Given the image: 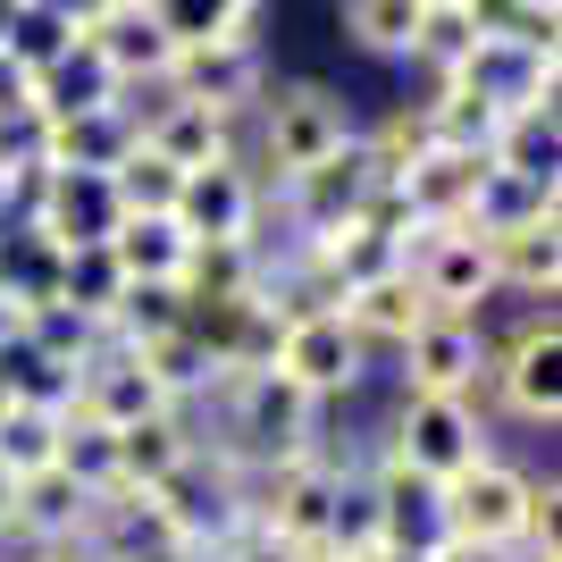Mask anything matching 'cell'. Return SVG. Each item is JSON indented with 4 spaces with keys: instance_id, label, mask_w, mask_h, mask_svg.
Here are the masks:
<instances>
[{
    "instance_id": "1",
    "label": "cell",
    "mask_w": 562,
    "mask_h": 562,
    "mask_svg": "<svg viewBox=\"0 0 562 562\" xmlns=\"http://www.w3.org/2000/svg\"><path fill=\"white\" fill-rule=\"evenodd\" d=\"M319 412H328V403H311L303 386H285L278 370L227 378V386H218V420H227L218 453L244 462V479H252V470H278V462H303V453H319Z\"/></svg>"
},
{
    "instance_id": "2",
    "label": "cell",
    "mask_w": 562,
    "mask_h": 562,
    "mask_svg": "<svg viewBox=\"0 0 562 562\" xmlns=\"http://www.w3.org/2000/svg\"><path fill=\"white\" fill-rule=\"evenodd\" d=\"M151 504H160V520L177 529V546H193V554H218L235 529H252V479L218 446H193L186 462L151 487Z\"/></svg>"
},
{
    "instance_id": "3",
    "label": "cell",
    "mask_w": 562,
    "mask_h": 562,
    "mask_svg": "<svg viewBox=\"0 0 562 562\" xmlns=\"http://www.w3.org/2000/svg\"><path fill=\"white\" fill-rule=\"evenodd\" d=\"M378 453L403 462L412 479H428V487H453L479 453H495V437H487V412L470 395H403Z\"/></svg>"
},
{
    "instance_id": "4",
    "label": "cell",
    "mask_w": 562,
    "mask_h": 562,
    "mask_svg": "<svg viewBox=\"0 0 562 562\" xmlns=\"http://www.w3.org/2000/svg\"><path fill=\"white\" fill-rule=\"evenodd\" d=\"M252 117H260V168H269L278 186H294L303 168L336 160V151L361 135L352 110L328 93V85H278V93L252 101ZM269 177H260V186H269Z\"/></svg>"
},
{
    "instance_id": "5",
    "label": "cell",
    "mask_w": 562,
    "mask_h": 562,
    "mask_svg": "<svg viewBox=\"0 0 562 562\" xmlns=\"http://www.w3.org/2000/svg\"><path fill=\"white\" fill-rule=\"evenodd\" d=\"M269 370L285 386H303L311 403H345L370 370V345L345 328V311L336 303H311V311H285V336H278V361Z\"/></svg>"
},
{
    "instance_id": "6",
    "label": "cell",
    "mask_w": 562,
    "mask_h": 562,
    "mask_svg": "<svg viewBox=\"0 0 562 562\" xmlns=\"http://www.w3.org/2000/svg\"><path fill=\"white\" fill-rule=\"evenodd\" d=\"M538 479L504 453H479L446 487V520H453V546H520L529 520H538Z\"/></svg>"
},
{
    "instance_id": "7",
    "label": "cell",
    "mask_w": 562,
    "mask_h": 562,
    "mask_svg": "<svg viewBox=\"0 0 562 562\" xmlns=\"http://www.w3.org/2000/svg\"><path fill=\"white\" fill-rule=\"evenodd\" d=\"M260 211H269V186L244 151L211 168H186V186L168 202V218L186 227V244H260Z\"/></svg>"
},
{
    "instance_id": "8",
    "label": "cell",
    "mask_w": 562,
    "mask_h": 562,
    "mask_svg": "<svg viewBox=\"0 0 562 562\" xmlns=\"http://www.w3.org/2000/svg\"><path fill=\"white\" fill-rule=\"evenodd\" d=\"M487 386L504 395V412L529 420V428L562 420V319H554V303L529 311L504 345H487Z\"/></svg>"
},
{
    "instance_id": "9",
    "label": "cell",
    "mask_w": 562,
    "mask_h": 562,
    "mask_svg": "<svg viewBox=\"0 0 562 562\" xmlns=\"http://www.w3.org/2000/svg\"><path fill=\"white\" fill-rule=\"evenodd\" d=\"M160 93H168V101H193V110H218V117L235 126V117H244L260 93H269V59H260V43H252V34L186 43L177 59H168Z\"/></svg>"
},
{
    "instance_id": "10",
    "label": "cell",
    "mask_w": 562,
    "mask_h": 562,
    "mask_svg": "<svg viewBox=\"0 0 562 562\" xmlns=\"http://www.w3.org/2000/svg\"><path fill=\"white\" fill-rule=\"evenodd\" d=\"M453 76L504 117L513 110H554V43L520 34V25H479V43H470V59Z\"/></svg>"
},
{
    "instance_id": "11",
    "label": "cell",
    "mask_w": 562,
    "mask_h": 562,
    "mask_svg": "<svg viewBox=\"0 0 562 562\" xmlns=\"http://www.w3.org/2000/svg\"><path fill=\"white\" fill-rule=\"evenodd\" d=\"M395 378H403V395H470L479 403V386H487V328L462 319V311H428L395 345Z\"/></svg>"
},
{
    "instance_id": "12",
    "label": "cell",
    "mask_w": 562,
    "mask_h": 562,
    "mask_svg": "<svg viewBox=\"0 0 562 562\" xmlns=\"http://www.w3.org/2000/svg\"><path fill=\"white\" fill-rule=\"evenodd\" d=\"M403 269H412V285H420L428 311H462V319H479V303L495 294L487 235H470V227H420V235H412V252H403Z\"/></svg>"
},
{
    "instance_id": "13",
    "label": "cell",
    "mask_w": 562,
    "mask_h": 562,
    "mask_svg": "<svg viewBox=\"0 0 562 562\" xmlns=\"http://www.w3.org/2000/svg\"><path fill=\"white\" fill-rule=\"evenodd\" d=\"M370 504H378V546H386V554H403V562H437V554L453 546L446 487L412 479V470L386 462V453L370 462Z\"/></svg>"
},
{
    "instance_id": "14",
    "label": "cell",
    "mask_w": 562,
    "mask_h": 562,
    "mask_svg": "<svg viewBox=\"0 0 562 562\" xmlns=\"http://www.w3.org/2000/svg\"><path fill=\"white\" fill-rule=\"evenodd\" d=\"M278 193H285V218H294V244H319V235L352 227V218L370 211L378 168H370V151H361V135H352L336 160L303 168V177H294V186H278Z\"/></svg>"
},
{
    "instance_id": "15",
    "label": "cell",
    "mask_w": 562,
    "mask_h": 562,
    "mask_svg": "<svg viewBox=\"0 0 562 562\" xmlns=\"http://www.w3.org/2000/svg\"><path fill=\"white\" fill-rule=\"evenodd\" d=\"M117 218H126V211H117L110 177H85V168H43V193H34L25 227H43L59 252H76V244H110Z\"/></svg>"
},
{
    "instance_id": "16",
    "label": "cell",
    "mask_w": 562,
    "mask_h": 562,
    "mask_svg": "<svg viewBox=\"0 0 562 562\" xmlns=\"http://www.w3.org/2000/svg\"><path fill=\"white\" fill-rule=\"evenodd\" d=\"M135 143H143L135 93H126V101H101V110H76V117H43V168H85V177H110Z\"/></svg>"
},
{
    "instance_id": "17",
    "label": "cell",
    "mask_w": 562,
    "mask_h": 562,
    "mask_svg": "<svg viewBox=\"0 0 562 562\" xmlns=\"http://www.w3.org/2000/svg\"><path fill=\"white\" fill-rule=\"evenodd\" d=\"M479 168H487V151H446V143H428L386 193L412 211V227H462L470 193H479Z\"/></svg>"
},
{
    "instance_id": "18",
    "label": "cell",
    "mask_w": 562,
    "mask_h": 562,
    "mask_svg": "<svg viewBox=\"0 0 562 562\" xmlns=\"http://www.w3.org/2000/svg\"><path fill=\"white\" fill-rule=\"evenodd\" d=\"M76 412L101 420V428H135V420H151V412H177V403L151 386V370H143L126 345H101L93 361H85V378H76Z\"/></svg>"
},
{
    "instance_id": "19",
    "label": "cell",
    "mask_w": 562,
    "mask_h": 562,
    "mask_svg": "<svg viewBox=\"0 0 562 562\" xmlns=\"http://www.w3.org/2000/svg\"><path fill=\"white\" fill-rule=\"evenodd\" d=\"M9 538H25V546H85L93 538V495L76 487L68 470H34V479H18Z\"/></svg>"
},
{
    "instance_id": "20",
    "label": "cell",
    "mask_w": 562,
    "mask_h": 562,
    "mask_svg": "<svg viewBox=\"0 0 562 562\" xmlns=\"http://www.w3.org/2000/svg\"><path fill=\"white\" fill-rule=\"evenodd\" d=\"M85 43L101 50V68L117 76V93H135V85H151V93H160L168 59H177V43L151 25V9H143V0H117V9L93 25V34H85Z\"/></svg>"
},
{
    "instance_id": "21",
    "label": "cell",
    "mask_w": 562,
    "mask_h": 562,
    "mask_svg": "<svg viewBox=\"0 0 562 562\" xmlns=\"http://www.w3.org/2000/svg\"><path fill=\"white\" fill-rule=\"evenodd\" d=\"M487 260H495V294L554 303V285H562V227H554V211H546V218H520V227H504V235H487Z\"/></svg>"
},
{
    "instance_id": "22",
    "label": "cell",
    "mask_w": 562,
    "mask_h": 562,
    "mask_svg": "<svg viewBox=\"0 0 562 562\" xmlns=\"http://www.w3.org/2000/svg\"><path fill=\"white\" fill-rule=\"evenodd\" d=\"M135 117H143V143H151L168 168H211V160H227V151H235V126L218 110H193V101H168L160 93L151 110L135 101Z\"/></svg>"
},
{
    "instance_id": "23",
    "label": "cell",
    "mask_w": 562,
    "mask_h": 562,
    "mask_svg": "<svg viewBox=\"0 0 562 562\" xmlns=\"http://www.w3.org/2000/svg\"><path fill=\"white\" fill-rule=\"evenodd\" d=\"M110 260L126 269V285H186L193 244H186V227L168 211H126L110 227Z\"/></svg>"
},
{
    "instance_id": "24",
    "label": "cell",
    "mask_w": 562,
    "mask_h": 562,
    "mask_svg": "<svg viewBox=\"0 0 562 562\" xmlns=\"http://www.w3.org/2000/svg\"><path fill=\"white\" fill-rule=\"evenodd\" d=\"M336 311H345V328L361 336V345H370V352H395L403 336H412V328H420V319H428L420 285H412V269H386V278L352 285V294H345V303H336Z\"/></svg>"
},
{
    "instance_id": "25",
    "label": "cell",
    "mask_w": 562,
    "mask_h": 562,
    "mask_svg": "<svg viewBox=\"0 0 562 562\" xmlns=\"http://www.w3.org/2000/svg\"><path fill=\"white\" fill-rule=\"evenodd\" d=\"M193 446H202V437H193V412H151V420L117 428V487H143V495H151Z\"/></svg>"
},
{
    "instance_id": "26",
    "label": "cell",
    "mask_w": 562,
    "mask_h": 562,
    "mask_svg": "<svg viewBox=\"0 0 562 562\" xmlns=\"http://www.w3.org/2000/svg\"><path fill=\"white\" fill-rule=\"evenodd\" d=\"M126 352L151 370V386H160L177 412H193L202 395H218V386H227V378H218V361H211V345H202L193 328H168V336H151V345H126Z\"/></svg>"
},
{
    "instance_id": "27",
    "label": "cell",
    "mask_w": 562,
    "mask_h": 562,
    "mask_svg": "<svg viewBox=\"0 0 562 562\" xmlns=\"http://www.w3.org/2000/svg\"><path fill=\"white\" fill-rule=\"evenodd\" d=\"M101 101H126V93H117V76L101 68V50L76 34V43L34 76V110L43 117H76V110H101Z\"/></svg>"
},
{
    "instance_id": "28",
    "label": "cell",
    "mask_w": 562,
    "mask_h": 562,
    "mask_svg": "<svg viewBox=\"0 0 562 562\" xmlns=\"http://www.w3.org/2000/svg\"><path fill=\"white\" fill-rule=\"evenodd\" d=\"M59 303L110 336L117 303H126V269L110 260V244H76V252H59Z\"/></svg>"
},
{
    "instance_id": "29",
    "label": "cell",
    "mask_w": 562,
    "mask_h": 562,
    "mask_svg": "<svg viewBox=\"0 0 562 562\" xmlns=\"http://www.w3.org/2000/svg\"><path fill=\"white\" fill-rule=\"evenodd\" d=\"M554 211V186H538V177H520V168H479V193H470V235H504L520 227V218H546Z\"/></svg>"
},
{
    "instance_id": "30",
    "label": "cell",
    "mask_w": 562,
    "mask_h": 562,
    "mask_svg": "<svg viewBox=\"0 0 562 562\" xmlns=\"http://www.w3.org/2000/svg\"><path fill=\"white\" fill-rule=\"evenodd\" d=\"M151 9V25H160L168 43H218V34H252L260 0H143Z\"/></svg>"
},
{
    "instance_id": "31",
    "label": "cell",
    "mask_w": 562,
    "mask_h": 562,
    "mask_svg": "<svg viewBox=\"0 0 562 562\" xmlns=\"http://www.w3.org/2000/svg\"><path fill=\"white\" fill-rule=\"evenodd\" d=\"M50 470H68L93 504H101V495H117V428L68 412V420H59V462H50Z\"/></svg>"
},
{
    "instance_id": "32",
    "label": "cell",
    "mask_w": 562,
    "mask_h": 562,
    "mask_svg": "<svg viewBox=\"0 0 562 562\" xmlns=\"http://www.w3.org/2000/svg\"><path fill=\"white\" fill-rule=\"evenodd\" d=\"M420 18H428V0H345V34L370 59H412Z\"/></svg>"
},
{
    "instance_id": "33",
    "label": "cell",
    "mask_w": 562,
    "mask_h": 562,
    "mask_svg": "<svg viewBox=\"0 0 562 562\" xmlns=\"http://www.w3.org/2000/svg\"><path fill=\"white\" fill-rule=\"evenodd\" d=\"M59 420L68 412H18V403H0V479L9 487L59 462Z\"/></svg>"
},
{
    "instance_id": "34",
    "label": "cell",
    "mask_w": 562,
    "mask_h": 562,
    "mask_svg": "<svg viewBox=\"0 0 562 562\" xmlns=\"http://www.w3.org/2000/svg\"><path fill=\"white\" fill-rule=\"evenodd\" d=\"M554 110H513L504 126H495L487 143V160L495 168H520V177H538V186H554Z\"/></svg>"
},
{
    "instance_id": "35",
    "label": "cell",
    "mask_w": 562,
    "mask_h": 562,
    "mask_svg": "<svg viewBox=\"0 0 562 562\" xmlns=\"http://www.w3.org/2000/svg\"><path fill=\"white\" fill-rule=\"evenodd\" d=\"M428 143H437V135H428V110H420V101H403V110H386V117L370 126V135H361V151H370L378 186H395V177H403L412 160H420Z\"/></svg>"
},
{
    "instance_id": "36",
    "label": "cell",
    "mask_w": 562,
    "mask_h": 562,
    "mask_svg": "<svg viewBox=\"0 0 562 562\" xmlns=\"http://www.w3.org/2000/svg\"><path fill=\"white\" fill-rule=\"evenodd\" d=\"M18 336H25V345H43L50 361H68V370H85V361H93V352L110 345V336H101L93 319H76L68 303H34V311L18 319Z\"/></svg>"
},
{
    "instance_id": "37",
    "label": "cell",
    "mask_w": 562,
    "mask_h": 562,
    "mask_svg": "<svg viewBox=\"0 0 562 562\" xmlns=\"http://www.w3.org/2000/svg\"><path fill=\"white\" fill-rule=\"evenodd\" d=\"M177 186H186V168H168L151 143H135L126 160L110 168V193H117V211H168L177 202Z\"/></svg>"
},
{
    "instance_id": "38",
    "label": "cell",
    "mask_w": 562,
    "mask_h": 562,
    "mask_svg": "<svg viewBox=\"0 0 562 562\" xmlns=\"http://www.w3.org/2000/svg\"><path fill=\"white\" fill-rule=\"evenodd\" d=\"M168 328H186V285H126V303L110 319V345H151Z\"/></svg>"
},
{
    "instance_id": "39",
    "label": "cell",
    "mask_w": 562,
    "mask_h": 562,
    "mask_svg": "<svg viewBox=\"0 0 562 562\" xmlns=\"http://www.w3.org/2000/svg\"><path fill=\"white\" fill-rule=\"evenodd\" d=\"M68 43H76V25H59L50 9H34V0H18V18H9V34H0V50H9L25 76H43Z\"/></svg>"
},
{
    "instance_id": "40",
    "label": "cell",
    "mask_w": 562,
    "mask_h": 562,
    "mask_svg": "<svg viewBox=\"0 0 562 562\" xmlns=\"http://www.w3.org/2000/svg\"><path fill=\"white\" fill-rule=\"evenodd\" d=\"M470 43H479V18H462V9H428L420 18V43H412V59H420L428 76H453L470 59Z\"/></svg>"
},
{
    "instance_id": "41",
    "label": "cell",
    "mask_w": 562,
    "mask_h": 562,
    "mask_svg": "<svg viewBox=\"0 0 562 562\" xmlns=\"http://www.w3.org/2000/svg\"><path fill=\"white\" fill-rule=\"evenodd\" d=\"M211 562H311V554H294V546H285V538H269V529H260V520H252V529H235V538L218 546Z\"/></svg>"
},
{
    "instance_id": "42",
    "label": "cell",
    "mask_w": 562,
    "mask_h": 562,
    "mask_svg": "<svg viewBox=\"0 0 562 562\" xmlns=\"http://www.w3.org/2000/svg\"><path fill=\"white\" fill-rule=\"evenodd\" d=\"M34 9H50V18H59V25H76V34H93V25L117 9V0H34Z\"/></svg>"
},
{
    "instance_id": "43",
    "label": "cell",
    "mask_w": 562,
    "mask_h": 562,
    "mask_svg": "<svg viewBox=\"0 0 562 562\" xmlns=\"http://www.w3.org/2000/svg\"><path fill=\"white\" fill-rule=\"evenodd\" d=\"M18 110H34V76H25L18 59L0 50V117H18Z\"/></svg>"
},
{
    "instance_id": "44",
    "label": "cell",
    "mask_w": 562,
    "mask_h": 562,
    "mask_svg": "<svg viewBox=\"0 0 562 562\" xmlns=\"http://www.w3.org/2000/svg\"><path fill=\"white\" fill-rule=\"evenodd\" d=\"M504 9H513V25H520V34L554 43V0H504Z\"/></svg>"
},
{
    "instance_id": "45",
    "label": "cell",
    "mask_w": 562,
    "mask_h": 562,
    "mask_svg": "<svg viewBox=\"0 0 562 562\" xmlns=\"http://www.w3.org/2000/svg\"><path fill=\"white\" fill-rule=\"evenodd\" d=\"M437 562H520V546H446Z\"/></svg>"
},
{
    "instance_id": "46",
    "label": "cell",
    "mask_w": 562,
    "mask_h": 562,
    "mask_svg": "<svg viewBox=\"0 0 562 562\" xmlns=\"http://www.w3.org/2000/svg\"><path fill=\"white\" fill-rule=\"evenodd\" d=\"M25 562H85V546H25Z\"/></svg>"
},
{
    "instance_id": "47",
    "label": "cell",
    "mask_w": 562,
    "mask_h": 562,
    "mask_svg": "<svg viewBox=\"0 0 562 562\" xmlns=\"http://www.w3.org/2000/svg\"><path fill=\"white\" fill-rule=\"evenodd\" d=\"M143 562H211V554H193V546H168V554H143Z\"/></svg>"
},
{
    "instance_id": "48",
    "label": "cell",
    "mask_w": 562,
    "mask_h": 562,
    "mask_svg": "<svg viewBox=\"0 0 562 562\" xmlns=\"http://www.w3.org/2000/svg\"><path fill=\"white\" fill-rule=\"evenodd\" d=\"M428 9H462V18H479V9H487V0H428Z\"/></svg>"
},
{
    "instance_id": "49",
    "label": "cell",
    "mask_w": 562,
    "mask_h": 562,
    "mask_svg": "<svg viewBox=\"0 0 562 562\" xmlns=\"http://www.w3.org/2000/svg\"><path fill=\"white\" fill-rule=\"evenodd\" d=\"M9 504H18V487H9V479H0V538H9Z\"/></svg>"
},
{
    "instance_id": "50",
    "label": "cell",
    "mask_w": 562,
    "mask_h": 562,
    "mask_svg": "<svg viewBox=\"0 0 562 562\" xmlns=\"http://www.w3.org/2000/svg\"><path fill=\"white\" fill-rule=\"evenodd\" d=\"M9 18H18V0H0V34H9Z\"/></svg>"
},
{
    "instance_id": "51",
    "label": "cell",
    "mask_w": 562,
    "mask_h": 562,
    "mask_svg": "<svg viewBox=\"0 0 562 562\" xmlns=\"http://www.w3.org/2000/svg\"><path fill=\"white\" fill-rule=\"evenodd\" d=\"M378 562H403V554H378Z\"/></svg>"
}]
</instances>
